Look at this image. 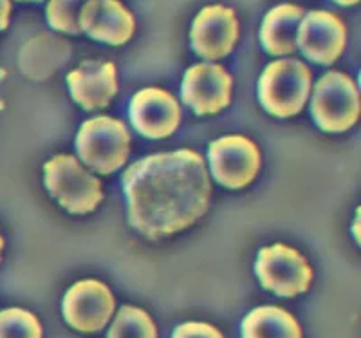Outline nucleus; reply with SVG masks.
<instances>
[{"instance_id":"obj_1","label":"nucleus","mask_w":361,"mask_h":338,"mask_svg":"<svg viewBox=\"0 0 361 338\" xmlns=\"http://www.w3.org/2000/svg\"><path fill=\"white\" fill-rule=\"evenodd\" d=\"M128 223L147 239L186 230L208 212L212 183L202 156L183 149L135 161L123 174Z\"/></svg>"},{"instance_id":"obj_2","label":"nucleus","mask_w":361,"mask_h":338,"mask_svg":"<svg viewBox=\"0 0 361 338\" xmlns=\"http://www.w3.org/2000/svg\"><path fill=\"white\" fill-rule=\"evenodd\" d=\"M312 73L304 62L282 58L269 64L259 80L262 107L276 118L298 114L311 95Z\"/></svg>"},{"instance_id":"obj_3","label":"nucleus","mask_w":361,"mask_h":338,"mask_svg":"<svg viewBox=\"0 0 361 338\" xmlns=\"http://www.w3.org/2000/svg\"><path fill=\"white\" fill-rule=\"evenodd\" d=\"M45 188L69 214L96 210L103 199L99 179L87 172L74 156L58 154L44 165Z\"/></svg>"},{"instance_id":"obj_4","label":"nucleus","mask_w":361,"mask_h":338,"mask_svg":"<svg viewBox=\"0 0 361 338\" xmlns=\"http://www.w3.org/2000/svg\"><path fill=\"white\" fill-rule=\"evenodd\" d=\"M80 159L99 174H112L125 165L130 152L127 127L111 116L87 120L76 136Z\"/></svg>"},{"instance_id":"obj_5","label":"nucleus","mask_w":361,"mask_h":338,"mask_svg":"<svg viewBox=\"0 0 361 338\" xmlns=\"http://www.w3.org/2000/svg\"><path fill=\"white\" fill-rule=\"evenodd\" d=\"M312 120L322 131L345 132L360 118V91L350 76L331 71L314 85L311 98Z\"/></svg>"},{"instance_id":"obj_6","label":"nucleus","mask_w":361,"mask_h":338,"mask_svg":"<svg viewBox=\"0 0 361 338\" xmlns=\"http://www.w3.org/2000/svg\"><path fill=\"white\" fill-rule=\"evenodd\" d=\"M255 272L264 288L280 297H296L307 291L312 282V268L307 259L286 244L262 248Z\"/></svg>"},{"instance_id":"obj_7","label":"nucleus","mask_w":361,"mask_h":338,"mask_svg":"<svg viewBox=\"0 0 361 338\" xmlns=\"http://www.w3.org/2000/svg\"><path fill=\"white\" fill-rule=\"evenodd\" d=\"M214 178L228 188H244L260 170V150L244 136H224L212 141L208 149Z\"/></svg>"},{"instance_id":"obj_8","label":"nucleus","mask_w":361,"mask_h":338,"mask_svg":"<svg viewBox=\"0 0 361 338\" xmlns=\"http://www.w3.org/2000/svg\"><path fill=\"white\" fill-rule=\"evenodd\" d=\"M62 311L71 327L82 333H96L111 320L114 313V297L103 282L80 281L66 293Z\"/></svg>"},{"instance_id":"obj_9","label":"nucleus","mask_w":361,"mask_h":338,"mask_svg":"<svg viewBox=\"0 0 361 338\" xmlns=\"http://www.w3.org/2000/svg\"><path fill=\"white\" fill-rule=\"evenodd\" d=\"M345 42L347 29L331 11L305 13L296 33V47L320 66H333L343 53Z\"/></svg>"},{"instance_id":"obj_10","label":"nucleus","mask_w":361,"mask_h":338,"mask_svg":"<svg viewBox=\"0 0 361 338\" xmlns=\"http://www.w3.org/2000/svg\"><path fill=\"white\" fill-rule=\"evenodd\" d=\"M230 73L217 64H197L185 73L180 96L183 102L197 116L217 114L230 105Z\"/></svg>"},{"instance_id":"obj_11","label":"nucleus","mask_w":361,"mask_h":338,"mask_svg":"<svg viewBox=\"0 0 361 338\" xmlns=\"http://www.w3.org/2000/svg\"><path fill=\"white\" fill-rule=\"evenodd\" d=\"M240 35L238 18L231 8L206 6L192 25V49L206 60L224 58L233 51Z\"/></svg>"},{"instance_id":"obj_12","label":"nucleus","mask_w":361,"mask_h":338,"mask_svg":"<svg viewBox=\"0 0 361 338\" xmlns=\"http://www.w3.org/2000/svg\"><path fill=\"white\" fill-rule=\"evenodd\" d=\"M128 114L135 131L150 140L172 136L180 125L179 102L170 92L157 87L143 89L134 95Z\"/></svg>"},{"instance_id":"obj_13","label":"nucleus","mask_w":361,"mask_h":338,"mask_svg":"<svg viewBox=\"0 0 361 338\" xmlns=\"http://www.w3.org/2000/svg\"><path fill=\"white\" fill-rule=\"evenodd\" d=\"M80 29L92 40L123 46L134 35V15L119 0H87L80 11Z\"/></svg>"},{"instance_id":"obj_14","label":"nucleus","mask_w":361,"mask_h":338,"mask_svg":"<svg viewBox=\"0 0 361 338\" xmlns=\"http://www.w3.org/2000/svg\"><path fill=\"white\" fill-rule=\"evenodd\" d=\"M73 99L85 111L105 109L118 92V75L112 62L85 60L67 75Z\"/></svg>"},{"instance_id":"obj_15","label":"nucleus","mask_w":361,"mask_h":338,"mask_svg":"<svg viewBox=\"0 0 361 338\" xmlns=\"http://www.w3.org/2000/svg\"><path fill=\"white\" fill-rule=\"evenodd\" d=\"M71 58L69 42L51 33L33 37L18 53V67L27 78L45 80L62 69Z\"/></svg>"},{"instance_id":"obj_16","label":"nucleus","mask_w":361,"mask_h":338,"mask_svg":"<svg viewBox=\"0 0 361 338\" xmlns=\"http://www.w3.org/2000/svg\"><path fill=\"white\" fill-rule=\"evenodd\" d=\"M305 11L296 4H280L267 11L260 28L262 47L273 56L296 51V33Z\"/></svg>"},{"instance_id":"obj_17","label":"nucleus","mask_w":361,"mask_h":338,"mask_svg":"<svg viewBox=\"0 0 361 338\" xmlns=\"http://www.w3.org/2000/svg\"><path fill=\"white\" fill-rule=\"evenodd\" d=\"M243 338H302V330L289 311L262 306L243 320Z\"/></svg>"},{"instance_id":"obj_18","label":"nucleus","mask_w":361,"mask_h":338,"mask_svg":"<svg viewBox=\"0 0 361 338\" xmlns=\"http://www.w3.org/2000/svg\"><path fill=\"white\" fill-rule=\"evenodd\" d=\"M107 338H157V330L147 311L123 306L116 315Z\"/></svg>"},{"instance_id":"obj_19","label":"nucleus","mask_w":361,"mask_h":338,"mask_svg":"<svg viewBox=\"0 0 361 338\" xmlns=\"http://www.w3.org/2000/svg\"><path fill=\"white\" fill-rule=\"evenodd\" d=\"M0 338H42V326L33 313L11 308L0 313Z\"/></svg>"},{"instance_id":"obj_20","label":"nucleus","mask_w":361,"mask_h":338,"mask_svg":"<svg viewBox=\"0 0 361 338\" xmlns=\"http://www.w3.org/2000/svg\"><path fill=\"white\" fill-rule=\"evenodd\" d=\"M85 2L87 0H49L47 11H45L47 22H49L51 28L60 31V33H82L78 17Z\"/></svg>"},{"instance_id":"obj_21","label":"nucleus","mask_w":361,"mask_h":338,"mask_svg":"<svg viewBox=\"0 0 361 338\" xmlns=\"http://www.w3.org/2000/svg\"><path fill=\"white\" fill-rule=\"evenodd\" d=\"M172 338H224L219 330L204 322H186L173 331Z\"/></svg>"},{"instance_id":"obj_22","label":"nucleus","mask_w":361,"mask_h":338,"mask_svg":"<svg viewBox=\"0 0 361 338\" xmlns=\"http://www.w3.org/2000/svg\"><path fill=\"white\" fill-rule=\"evenodd\" d=\"M9 17H11V2L0 0V31H4L9 25Z\"/></svg>"},{"instance_id":"obj_23","label":"nucleus","mask_w":361,"mask_h":338,"mask_svg":"<svg viewBox=\"0 0 361 338\" xmlns=\"http://www.w3.org/2000/svg\"><path fill=\"white\" fill-rule=\"evenodd\" d=\"M333 2H336V4H340V6H354V4H357L360 0H333Z\"/></svg>"},{"instance_id":"obj_24","label":"nucleus","mask_w":361,"mask_h":338,"mask_svg":"<svg viewBox=\"0 0 361 338\" xmlns=\"http://www.w3.org/2000/svg\"><path fill=\"white\" fill-rule=\"evenodd\" d=\"M2 248H4V239H2V235H0V255H2Z\"/></svg>"},{"instance_id":"obj_25","label":"nucleus","mask_w":361,"mask_h":338,"mask_svg":"<svg viewBox=\"0 0 361 338\" xmlns=\"http://www.w3.org/2000/svg\"><path fill=\"white\" fill-rule=\"evenodd\" d=\"M24 2H42V0H24Z\"/></svg>"}]
</instances>
